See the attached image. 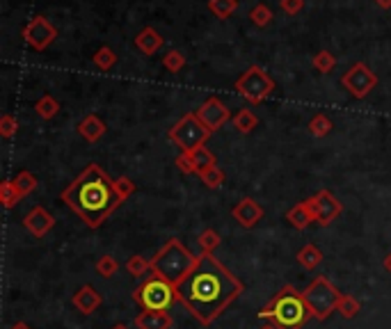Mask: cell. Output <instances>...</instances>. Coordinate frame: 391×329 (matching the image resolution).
Segmentation results:
<instances>
[{
  "mask_svg": "<svg viewBox=\"0 0 391 329\" xmlns=\"http://www.w3.org/2000/svg\"><path fill=\"white\" fill-rule=\"evenodd\" d=\"M110 329H129V325H124V323H117V325H113Z\"/></svg>",
  "mask_w": 391,
  "mask_h": 329,
  "instance_id": "44",
  "label": "cell"
},
{
  "mask_svg": "<svg viewBox=\"0 0 391 329\" xmlns=\"http://www.w3.org/2000/svg\"><path fill=\"white\" fill-rule=\"evenodd\" d=\"M174 318L167 311H140L135 316V327L138 329H172Z\"/></svg>",
  "mask_w": 391,
  "mask_h": 329,
  "instance_id": "16",
  "label": "cell"
},
{
  "mask_svg": "<svg viewBox=\"0 0 391 329\" xmlns=\"http://www.w3.org/2000/svg\"><path fill=\"white\" fill-rule=\"evenodd\" d=\"M305 204H307L309 210H312L314 222H316V224H321V226H330V224L334 222V219L343 213L341 201L336 199L330 190H321V192H316L314 197L305 199Z\"/></svg>",
  "mask_w": 391,
  "mask_h": 329,
  "instance_id": "10",
  "label": "cell"
},
{
  "mask_svg": "<svg viewBox=\"0 0 391 329\" xmlns=\"http://www.w3.org/2000/svg\"><path fill=\"white\" fill-rule=\"evenodd\" d=\"M263 215H266V210H263V206L259 201H254L252 197H243L238 204L231 208V217L243 228H254L263 219Z\"/></svg>",
  "mask_w": 391,
  "mask_h": 329,
  "instance_id": "13",
  "label": "cell"
},
{
  "mask_svg": "<svg viewBox=\"0 0 391 329\" xmlns=\"http://www.w3.org/2000/svg\"><path fill=\"white\" fill-rule=\"evenodd\" d=\"M190 158H193L195 167H197V176H199L202 172H206L208 167H213V164H215V155L206 149V144H204V146H197L195 151H190Z\"/></svg>",
  "mask_w": 391,
  "mask_h": 329,
  "instance_id": "25",
  "label": "cell"
},
{
  "mask_svg": "<svg viewBox=\"0 0 391 329\" xmlns=\"http://www.w3.org/2000/svg\"><path fill=\"white\" fill-rule=\"evenodd\" d=\"M199 179H202V183H204L206 188L215 190V188H220L222 183H224V172L217 167V164H213V167H208L206 172L199 174Z\"/></svg>",
  "mask_w": 391,
  "mask_h": 329,
  "instance_id": "33",
  "label": "cell"
},
{
  "mask_svg": "<svg viewBox=\"0 0 391 329\" xmlns=\"http://www.w3.org/2000/svg\"><path fill=\"white\" fill-rule=\"evenodd\" d=\"M236 89H238V94L248 101V103L259 105L275 91V80L268 76L266 69L254 64V67H250L238 80H236Z\"/></svg>",
  "mask_w": 391,
  "mask_h": 329,
  "instance_id": "8",
  "label": "cell"
},
{
  "mask_svg": "<svg viewBox=\"0 0 391 329\" xmlns=\"http://www.w3.org/2000/svg\"><path fill=\"white\" fill-rule=\"evenodd\" d=\"M286 219H288V224L297 228V231H305V228L314 222V215H312V210L307 208L305 201H300L297 206H293L290 210H286Z\"/></svg>",
  "mask_w": 391,
  "mask_h": 329,
  "instance_id": "19",
  "label": "cell"
},
{
  "mask_svg": "<svg viewBox=\"0 0 391 329\" xmlns=\"http://www.w3.org/2000/svg\"><path fill=\"white\" fill-rule=\"evenodd\" d=\"M250 18H252V23L254 25H259V27H266L270 21H272V12H270V7L268 5H257V7H252V12H250Z\"/></svg>",
  "mask_w": 391,
  "mask_h": 329,
  "instance_id": "36",
  "label": "cell"
},
{
  "mask_svg": "<svg viewBox=\"0 0 391 329\" xmlns=\"http://www.w3.org/2000/svg\"><path fill=\"white\" fill-rule=\"evenodd\" d=\"M341 85H343V89L348 91L350 96H354V98H366L371 91L376 89L378 76L364 62H357V64H352V67L343 73Z\"/></svg>",
  "mask_w": 391,
  "mask_h": 329,
  "instance_id": "9",
  "label": "cell"
},
{
  "mask_svg": "<svg viewBox=\"0 0 391 329\" xmlns=\"http://www.w3.org/2000/svg\"><path fill=\"white\" fill-rule=\"evenodd\" d=\"M92 62H94L101 71H108V69H113L115 64H117V53L110 49V46H101V49H98V51L92 55Z\"/></svg>",
  "mask_w": 391,
  "mask_h": 329,
  "instance_id": "29",
  "label": "cell"
},
{
  "mask_svg": "<svg viewBox=\"0 0 391 329\" xmlns=\"http://www.w3.org/2000/svg\"><path fill=\"white\" fill-rule=\"evenodd\" d=\"M177 167L184 172V174H197V167H195L193 158H190V153H181L179 155V158H177Z\"/></svg>",
  "mask_w": 391,
  "mask_h": 329,
  "instance_id": "39",
  "label": "cell"
},
{
  "mask_svg": "<svg viewBox=\"0 0 391 329\" xmlns=\"http://www.w3.org/2000/svg\"><path fill=\"white\" fill-rule=\"evenodd\" d=\"M208 137H211V131L199 122L195 112L184 115L169 128V140L179 146L181 153H190V151H195L197 146H204Z\"/></svg>",
  "mask_w": 391,
  "mask_h": 329,
  "instance_id": "7",
  "label": "cell"
},
{
  "mask_svg": "<svg viewBox=\"0 0 391 329\" xmlns=\"http://www.w3.org/2000/svg\"><path fill=\"white\" fill-rule=\"evenodd\" d=\"M312 64H314V69H316V71H321V73H330V71H334V67H336V58H334V55H332L330 51H321V53H316V55H314Z\"/></svg>",
  "mask_w": 391,
  "mask_h": 329,
  "instance_id": "34",
  "label": "cell"
},
{
  "mask_svg": "<svg viewBox=\"0 0 391 329\" xmlns=\"http://www.w3.org/2000/svg\"><path fill=\"white\" fill-rule=\"evenodd\" d=\"M34 112H37L41 119H53V117H58L60 112V101L56 96H51V94H44L37 103H34Z\"/></svg>",
  "mask_w": 391,
  "mask_h": 329,
  "instance_id": "23",
  "label": "cell"
},
{
  "mask_svg": "<svg viewBox=\"0 0 391 329\" xmlns=\"http://www.w3.org/2000/svg\"><path fill=\"white\" fill-rule=\"evenodd\" d=\"M76 131H78V135L83 137V140H87V142H98L101 140V137L105 135V124H103V119L98 117V115H87L83 122H80L78 126H76Z\"/></svg>",
  "mask_w": 391,
  "mask_h": 329,
  "instance_id": "17",
  "label": "cell"
},
{
  "mask_svg": "<svg viewBox=\"0 0 391 329\" xmlns=\"http://www.w3.org/2000/svg\"><path fill=\"white\" fill-rule=\"evenodd\" d=\"M297 263L302 265L305 270H316L318 265L323 263V252L318 250L314 243H309L297 252Z\"/></svg>",
  "mask_w": 391,
  "mask_h": 329,
  "instance_id": "20",
  "label": "cell"
},
{
  "mask_svg": "<svg viewBox=\"0 0 391 329\" xmlns=\"http://www.w3.org/2000/svg\"><path fill=\"white\" fill-rule=\"evenodd\" d=\"M341 295L343 292L336 288L334 283L325 277V274H318V277L302 290V297H305L307 307H309V311H312V316L316 320L330 318L336 311V307H339Z\"/></svg>",
  "mask_w": 391,
  "mask_h": 329,
  "instance_id": "6",
  "label": "cell"
},
{
  "mask_svg": "<svg viewBox=\"0 0 391 329\" xmlns=\"http://www.w3.org/2000/svg\"><path fill=\"white\" fill-rule=\"evenodd\" d=\"M376 5L382 9H391V0H376Z\"/></svg>",
  "mask_w": 391,
  "mask_h": 329,
  "instance_id": "41",
  "label": "cell"
},
{
  "mask_svg": "<svg viewBox=\"0 0 391 329\" xmlns=\"http://www.w3.org/2000/svg\"><path fill=\"white\" fill-rule=\"evenodd\" d=\"M385 270L391 274V254H387V256H385Z\"/></svg>",
  "mask_w": 391,
  "mask_h": 329,
  "instance_id": "42",
  "label": "cell"
},
{
  "mask_svg": "<svg viewBox=\"0 0 391 329\" xmlns=\"http://www.w3.org/2000/svg\"><path fill=\"white\" fill-rule=\"evenodd\" d=\"M208 9L217 18H229L238 9V0H208Z\"/></svg>",
  "mask_w": 391,
  "mask_h": 329,
  "instance_id": "32",
  "label": "cell"
},
{
  "mask_svg": "<svg viewBox=\"0 0 391 329\" xmlns=\"http://www.w3.org/2000/svg\"><path fill=\"white\" fill-rule=\"evenodd\" d=\"M12 183L16 186V190L21 192V197H28L30 192H34V190H37V186H39L37 176H34V174L28 172V169H23V172L16 174V176L12 179Z\"/></svg>",
  "mask_w": 391,
  "mask_h": 329,
  "instance_id": "24",
  "label": "cell"
},
{
  "mask_svg": "<svg viewBox=\"0 0 391 329\" xmlns=\"http://www.w3.org/2000/svg\"><path fill=\"white\" fill-rule=\"evenodd\" d=\"M302 7H305V0H281V9H284V12L290 14V16L297 14Z\"/></svg>",
  "mask_w": 391,
  "mask_h": 329,
  "instance_id": "40",
  "label": "cell"
},
{
  "mask_svg": "<svg viewBox=\"0 0 391 329\" xmlns=\"http://www.w3.org/2000/svg\"><path fill=\"white\" fill-rule=\"evenodd\" d=\"M56 37H58L56 25H51L46 16H34L32 21H28L23 27V39L28 41L34 51H46L49 46L56 41Z\"/></svg>",
  "mask_w": 391,
  "mask_h": 329,
  "instance_id": "11",
  "label": "cell"
},
{
  "mask_svg": "<svg viewBox=\"0 0 391 329\" xmlns=\"http://www.w3.org/2000/svg\"><path fill=\"white\" fill-rule=\"evenodd\" d=\"M197 261H199V256L190 252L179 238H172V240H167L165 247H160L156 256L151 259V272L177 286V283H181L190 272H193Z\"/></svg>",
  "mask_w": 391,
  "mask_h": 329,
  "instance_id": "4",
  "label": "cell"
},
{
  "mask_svg": "<svg viewBox=\"0 0 391 329\" xmlns=\"http://www.w3.org/2000/svg\"><path fill=\"white\" fill-rule=\"evenodd\" d=\"M10 329H32V327H30L28 323H16V325H12Z\"/></svg>",
  "mask_w": 391,
  "mask_h": 329,
  "instance_id": "43",
  "label": "cell"
},
{
  "mask_svg": "<svg viewBox=\"0 0 391 329\" xmlns=\"http://www.w3.org/2000/svg\"><path fill=\"white\" fill-rule=\"evenodd\" d=\"M135 46H138L140 53L153 55L162 46V37L158 34L156 27H144V30H140L138 37H135Z\"/></svg>",
  "mask_w": 391,
  "mask_h": 329,
  "instance_id": "18",
  "label": "cell"
},
{
  "mask_svg": "<svg viewBox=\"0 0 391 329\" xmlns=\"http://www.w3.org/2000/svg\"><path fill=\"white\" fill-rule=\"evenodd\" d=\"M94 270H96L98 277L110 279V277H115V274H117V270H120V261H117L115 256H110V254H103L101 259L94 263Z\"/></svg>",
  "mask_w": 391,
  "mask_h": 329,
  "instance_id": "26",
  "label": "cell"
},
{
  "mask_svg": "<svg viewBox=\"0 0 391 329\" xmlns=\"http://www.w3.org/2000/svg\"><path fill=\"white\" fill-rule=\"evenodd\" d=\"M133 299L142 307V311H169L177 299V286L158 274L149 272L138 288L133 290Z\"/></svg>",
  "mask_w": 391,
  "mask_h": 329,
  "instance_id": "5",
  "label": "cell"
},
{
  "mask_svg": "<svg viewBox=\"0 0 391 329\" xmlns=\"http://www.w3.org/2000/svg\"><path fill=\"white\" fill-rule=\"evenodd\" d=\"M71 304H74L83 316H92L94 311L103 304V295L92 286V283H85V286H80L74 292V297H71Z\"/></svg>",
  "mask_w": 391,
  "mask_h": 329,
  "instance_id": "15",
  "label": "cell"
},
{
  "mask_svg": "<svg viewBox=\"0 0 391 329\" xmlns=\"http://www.w3.org/2000/svg\"><path fill=\"white\" fill-rule=\"evenodd\" d=\"M115 188H117V195H120L122 201H126L135 190H138V186L129 179V176H120V179H115Z\"/></svg>",
  "mask_w": 391,
  "mask_h": 329,
  "instance_id": "37",
  "label": "cell"
},
{
  "mask_svg": "<svg viewBox=\"0 0 391 329\" xmlns=\"http://www.w3.org/2000/svg\"><path fill=\"white\" fill-rule=\"evenodd\" d=\"M162 67H165L169 73H179L181 69L186 67V58L181 51H169L165 53V58H162Z\"/></svg>",
  "mask_w": 391,
  "mask_h": 329,
  "instance_id": "35",
  "label": "cell"
},
{
  "mask_svg": "<svg viewBox=\"0 0 391 329\" xmlns=\"http://www.w3.org/2000/svg\"><path fill=\"white\" fill-rule=\"evenodd\" d=\"M220 245H222V238L215 228H204V231L197 236V247L202 254H213Z\"/></svg>",
  "mask_w": 391,
  "mask_h": 329,
  "instance_id": "22",
  "label": "cell"
},
{
  "mask_svg": "<svg viewBox=\"0 0 391 329\" xmlns=\"http://www.w3.org/2000/svg\"><path fill=\"white\" fill-rule=\"evenodd\" d=\"M23 228H28V231L34 236V238H44L53 226H56V219H53V215L49 213L44 206H34L30 208L28 213L23 215Z\"/></svg>",
  "mask_w": 391,
  "mask_h": 329,
  "instance_id": "14",
  "label": "cell"
},
{
  "mask_svg": "<svg viewBox=\"0 0 391 329\" xmlns=\"http://www.w3.org/2000/svg\"><path fill=\"white\" fill-rule=\"evenodd\" d=\"M195 115H197L199 122H202L211 133H215L217 128H222L226 122H229V119H233L231 112H229V108H226L217 96L206 98L204 103L195 110Z\"/></svg>",
  "mask_w": 391,
  "mask_h": 329,
  "instance_id": "12",
  "label": "cell"
},
{
  "mask_svg": "<svg viewBox=\"0 0 391 329\" xmlns=\"http://www.w3.org/2000/svg\"><path fill=\"white\" fill-rule=\"evenodd\" d=\"M21 199H23L21 192L16 190V186H14L12 181H5L3 186H0V201H3V206H5L7 210L14 208Z\"/></svg>",
  "mask_w": 391,
  "mask_h": 329,
  "instance_id": "31",
  "label": "cell"
},
{
  "mask_svg": "<svg viewBox=\"0 0 391 329\" xmlns=\"http://www.w3.org/2000/svg\"><path fill=\"white\" fill-rule=\"evenodd\" d=\"M16 131H19V122H16L14 115H3V117H0V135H3L5 140L14 137Z\"/></svg>",
  "mask_w": 391,
  "mask_h": 329,
  "instance_id": "38",
  "label": "cell"
},
{
  "mask_svg": "<svg viewBox=\"0 0 391 329\" xmlns=\"http://www.w3.org/2000/svg\"><path fill=\"white\" fill-rule=\"evenodd\" d=\"M259 329H277V327H275V325H270V323H268V325H263V327H259Z\"/></svg>",
  "mask_w": 391,
  "mask_h": 329,
  "instance_id": "45",
  "label": "cell"
},
{
  "mask_svg": "<svg viewBox=\"0 0 391 329\" xmlns=\"http://www.w3.org/2000/svg\"><path fill=\"white\" fill-rule=\"evenodd\" d=\"M245 292V283L215 259L199 254V261L188 277L177 283V299L202 325H213L224 309Z\"/></svg>",
  "mask_w": 391,
  "mask_h": 329,
  "instance_id": "1",
  "label": "cell"
},
{
  "mask_svg": "<svg viewBox=\"0 0 391 329\" xmlns=\"http://www.w3.org/2000/svg\"><path fill=\"white\" fill-rule=\"evenodd\" d=\"M126 272L133 274V277H147L151 272V261H147L140 254H133L129 261H126Z\"/></svg>",
  "mask_w": 391,
  "mask_h": 329,
  "instance_id": "28",
  "label": "cell"
},
{
  "mask_svg": "<svg viewBox=\"0 0 391 329\" xmlns=\"http://www.w3.org/2000/svg\"><path fill=\"white\" fill-rule=\"evenodd\" d=\"M309 133H312L314 137H325V135H330V131H332V119L327 117V115H323V112H318V115H314L312 117V122H309Z\"/></svg>",
  "mask_w": 391,
  "mask_h": 329,
  "instance_id": "27",
  "label": "cell"
},
{
  "mask_svg": "<svg viewBox=\"0 0 391 329\" xmlns=\"http://www.w3.org/2000/svg\"><path fill=\"white\" fill-rule=\"evenodd\" d=\"M359 309H361L359 299L354 297V295H348V292H343L341 299H339V307H336V311H339V314H341L345 320H352L354 316L359 314Z\"/></svg>",
  "mask_w": 391,
  "mask_h": 329,
  "instance_id": "30",
  "label": "cell"
},
{
  "mask_svg": "<svg viewBox=\"0 0 391 329\" xmlns=\"http://www.w3.org/2000/svg\"><path fill=\"white\" fill-rule=\"evenodd\" d=\"M233 126H236V131L238 133H243V135H248V133H252L254 128L259 126V117L252 112V110H248V108H243V110H238V115H236L233 119Z\"/></svg>",
  "mask_w": 391,
  "mask_h": 329,
  "instance_id": "21",
  "label": "cell"
},
{
  "mask_svg": "<svg viewBox=\"0 0 391 329\" xmlns=\"http://www.w3.org/2000/svg\"><path fill=\"white\" fill-rule=\"evenodd\" d=\"M261 320H268L277 329H302L312 320L307 302L302 297V290L293 288L290 283L281 286L266 307L259 311Z\"/></svg>",
  "mask_w": 391,
  "mask_h": 329,
  "instance_id": "3",
  "label": "cell"
},
{
  "mask_svg": "<svg viewBox=\"0 0 391 329\" xmlns=\"http://www.w3.org/2000/svg\"><path fill=\"white\" fill-rule=\"evenodd\" d=\"M60 201L83 219L89 228H98L124 201L117 195L115 179L103 172L101 164H87L69 186L60 192Z\"/></svg>",
  "mask_w": 391,
  "mask_h": 329,
  "instance_id": "2",
  "label": "cell"
}]
</instances>
